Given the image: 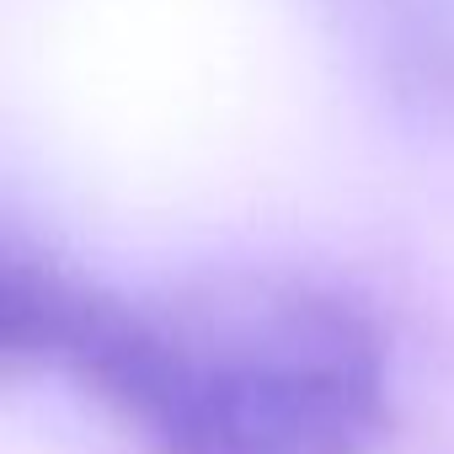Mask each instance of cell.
<instances>
[{
    "label": "cell",
    "instance_id": "6da1fadb",
    "mask_svg": "<svg viewBox=\"0 0 454 454\" xmlns=\"http://www.w3.org/2000/svg\"><path fill=\"white\" fill-rule=\"evenodd\" d=\"M0 348L86 385L150 454H369L395 406L380 321L305 278L113 294L12 241Z\"/></svg>",
    "mask_w": 454,
    "mask_h": 454
}]
</instances>
